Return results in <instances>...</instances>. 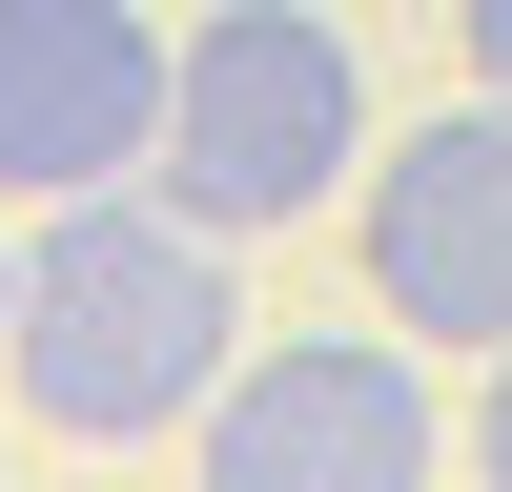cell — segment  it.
Wrapping results in <instances>:
<instances>
[{
	"label": "cell",
	"instance_id": "1",
	"mask_svg": "<svg viewBox=\"0 0 512 492\" xmlns=\"http://www.w3.org/2000/svg\"><path fill=\"white\" fill-rule=\"evenodd\" d=\"M0 369H21V410H41V431H82V451H123V431H205V390L246 369L226 226H205V205H144V185L41 205Z\"/></svg>",
	"mask_w": 512,
	"mask_h": 492
},
{
	"label": "cell",
	"instance_id": "2",
	"mask_svg": "<svg viewBox=\"0 0 512 492\" xmlns=\"http://www.w3.org/2000/svg\"><path fill=\"white\" fill-rule=\"evenodd\" d=\"M328 164H369V62L349 21H308V0H205L185 21V82H164V205H205V226H308Z\"/></svg>",
	"mask_w": 512,
	"mask_h": 492
},
{
	"label": "cell",
	"instance_id": "3",
	"mask_svg": "<svg viewBox=\"0 0 512 492\" xmlns=\"http://www.w3.org/2000/svg\"><path fill=\"white\" fill-rule=\"evenodd\" d=\"M451 410L410 369V328H287L205 390V492H431Z\"/></svg>",
	"mask_w": 512,
	"mask_h": 492
},
{
	"label": "cell",
	"instance_id": "4",
	"mask_svg": "<svg viewBox=\"0 0 512 492\" xmlns=\"http://www.w3.org/2000/svg\"><path fill=\"white\" fill-rule=\"evenodd\" d=\"M185 41L144 0H0V205H82L164 144Z\"/></svg>",
	"mask_w": 512,
	"mask_h": 492
},
{
	"label": "cell",
	"instance_id": "5",
	"mask_svg": "<svg viewBox=\"0 0 512 492\" xmlns=\"http://www.w3.org/2000/svg\"><path fill=\"white\" fill-rule=\"evenodd\" d=\"M369 287L431 349H512V103L492 82L410 144H369Z\"/></svg>",
	"mask_w": 512,
	"mask_h": 492
},
{
	"label": "cell",
	"instance_id": "6",
	"mask_svg": "<svg viewBox=\"0 0 512 492\" xmlns=\"http://www.w3.org/2000/svg\"><path fill=\"white\" fill-rule=\"evenodd\" d=\"M451 21H472V82L512 103V0H451Z\"/></svg>",
	"mask_w": 512,
	"mask_h": 492
},
{
	"label": "cell",
	"instance_id": "7",
	"mask_svg": "<svg viewBox=\"0 0 512 492\" xmlns=\"http://www.w3.org/2000/svg\"><path fill=\"white\" fill-rule=\"evenodd\" d=\"M472 472L512 492V349H492V410H472Z\"/></svg>",
	"mask_w": 512,
	"mask_h": 492
},
{
	"label": "cell",
	"instance_id": "8",
	"mask_svg": "<svg viewBox=\"0 0 512 492\" xmlns=\"http://www.w3.org/2000/svg\"><path fill=\"white\" fill-rule=\"evenodd\" d=\"M0 328H21V246H0Z\"/></svg>",
	"mask_w": 512,
	"mask_h": 492
}]
</instances>
